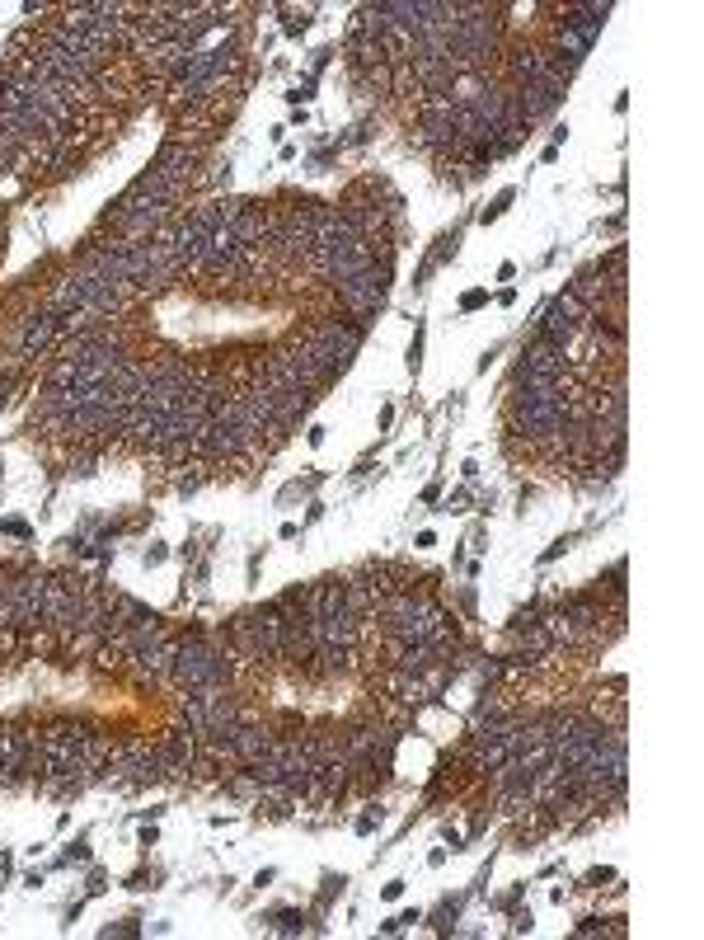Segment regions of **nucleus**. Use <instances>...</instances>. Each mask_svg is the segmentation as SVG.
<instances>
[{"label": "nucleus", "mask_w": 704, "mask_h": 940, "mask_svg": "<svg viewBox=\"0 0 704 940\" xmlns=\"http://www.w3.org/2000/svg\"><path fill=\"white\" fill-rule=\"evenodd\" d=\"M230 672H235V664H230V658H226L222 649H216V645H207L203 635L179 639V645H174L170 682H174L179 691H193V687H207V682L226 687V682H230Z\"/></svg>", "instance_id": "f257e3e1"}, {"label": "nucleus", "mask_w": 704, "mask_h": 940, "mask_svg": "<svg viewBox=\"0 0 704 940\" xmlns=\"http://www.w3.org/2000/svg\"><path fill=\"white\" fill-rule=\"evenodd\" d=\"M362 335L366 329L357 325V320H320L306 335V343H310V353L320 358V367L329 372V382L339 376L352 358H357V349H362Z\"/></svg>", "instance_id": "f03ea898"}, {"label": "nucleus", "mask_w": 704, "mask_h": 940, "mask_svg": "<svg viewBox=\"0 0 704 940\" xmlns=\"http://www.w3.org/2000/svg\"><path fill=\"white\" fill-rule=\"evenodd\" d=\"M592 325V310H587L574 292H564V296H555V306L545 310V320H541V339H555V343H574L582 329Z\"/></svg>", "instance_id": "7ed1b4c3"}, {"label": "nucleus", "mask_w": 704, "mask_h": 940, "mask_svg": "<svg viewBox=\"0 0 704 940\" xmlns=\"http://www.w3.org/2000/svg\"><path fill=\"white\" fill-rule=\"evenodd\" d=\"M193 165H197V156L189 151V146H183V141H164L160 151H156V160H150V174H160L164 184L179 189L183 179L193 174Z\"/></svg>", "instance_id": "20e7f679"}, {"label": "nucleus", "mask_w": 704, "mask_h": 940, "mask_svg": "<svg viewBox=\"0 0 704 940\" xmlns=\"http://www.w3.org/2000/svg\"><path fill=\"white\" fill-rule=\"evenodd\" d=\"M516 372H545V376H564L568 372V349L555 339H535L531 349L516 362Z\"/></svg>", "instance_id": "39448f33"}, {"label": "nucleus", "mask_w": 704, "mask_h": 940, "mask_svg": "<svg viewBox=\"0 0 704 940\" xmlns=\"http://www.w3.org/2000/svg\"><path fill=\"white\" fill-rule=\"evenodd\" d=\"M57 335H61V316H53V310H38V316H29L24 329H20V362H24V358H38Z\"/></svg>", "instance_id": "423d86ee"}, {"label": "nucleus", "mask_w": 704, "mask_h": 940, "mask_svg": "<svg viewBox=\"0 0 704 940\" xmlns=\"http://www.w3.org/2000/svg\"><path fill=\"white\" fill-rule=\"evenodd\" d=\"M606 14H611L606 0H601V5H568L559 24L574 29V33H582L587 43H597V33H601V24H606Z\"/></svg>", "instance_id": "0eeeda50"}, {"label": "nucleus", "mask_w": 704, "mask_h": 940, "mask_svg": "<svg viewBox=\"0 0 704 940\" xmlns=\"http://www.w3.org/2000/svg\"><path fill=\"white\" fill-rule=\"evenodd\" d=\"M268 927H277V931H296V927H306V917H300V913H273V917H268Z\"/></svg>", "instance_id": "6e6552de"}, {"label": "nucleus", "mask_w": 704, "mask_h": 940, "mask_svg": "<svg viewBox=\"0 0 704 940\" xmlns=\"http://www.w3.org/2000/svg\"><path fill=\"white\" fill-rule=\"evenodd\" d=\"M14 160H20V146H14L10 137H0V174H10Z\"/></svg>", "instance_id": "1a4fd4ad"}]
</instances>
